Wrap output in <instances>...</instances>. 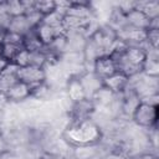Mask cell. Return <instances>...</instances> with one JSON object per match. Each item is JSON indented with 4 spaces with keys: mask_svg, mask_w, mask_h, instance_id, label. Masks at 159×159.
Masks as SVG:
<instances>
[{
    "mask_svg": "<svg viewBox=\"0 0 159 159\" xmlns=\"http://www.w3.org/2000/svg\"><path fill=\"white\" fill-rule=\"evenodd\" d=\"M65 135L70 143L73 145H87V144H97L101 140V129L92 120H83L78 123H72Z\"/></svg>",
    "mask_w": 159,
    "mask_h": 159,
    "instance_id": "obj_1",
    "label": "cell"
},
{
    "mask_svg": "<svg viewBox=\"0 0 159 159\" xmlns=\"http://www.w3.org/2000/svg\"><path fill=\"white\" fill-rule=\"evenodd\" d=\"M132 120L142 128L150 129L153 127H157L158 122V107L149 106L145 103H139L135 111L132 114Z\"/></svg>",
    "mask_w": 159,
    "mask_h": 159,
    "instance_id": "obj_2",
    "label": "cell"
},
{
    "mask_svg": "<svg viewBox=\"0 0 159 159\" xmlns=\"http://www.w3.org/2000/svg\"><path fill=\"white\" fill-rule=\"evenodd\" d=\"M16 76H17V80L27 84L31 88V91L39 84L46 82V71L43 68L35 67V66H26V67L19 68Z\"/></svg>",
    "mask_w": 159,
    "mask_h": 159,
    "instance_id": "obj_3",
    "label": "cell"
},
{
    "mask_svg": "<svg viewBox=\"0 0 159 159\" xmlns=\"http://www.w3.org/2000/svg\"><path fill=\"white\" fill-rule=\"evenodd\" d=\"M94 109H96V106L91 98H84L80 102L72 103V109H71V116L73 119L72 123L88 120L93 114Z\"/></svg>",
    "mask_w": 159,
    "mask_h": 159,
    "instance_id": "obj_4",
    "label": "cell"
},
{
    "mask_svg": "<svg viewBox=\"0 0 159 159\" xmlns=\"http://www.w3.org/2000/svg\"><path fill=\"white\" fill-rule=\"evenodd\" d=\"M92 71L98 78H101L103 81L104 78H107V77L112 76L113 73H116L117 68H116V65H114V61L112 60V57L109 55H104V56L98 57L93 62Z\"/></svg>",
    "mask_w": 159,
    "mask_h": 159,
    "instance_id": "obj_5",
    "label": "cell"
},
{
    "mask_svg": "<svg viewBox=\"0 0 159 159\" xmlns=\"http://www.w3.org/2000/svg\"><path fill=\"white\" fill-rule=\"evenodd\" d=\"M128 83H129V78L120 72H116L102 81V86L109 89L114 94H122L128 88Z\"/></svg>",
    "mask_w": 159,
    "mask_h": 159,
    "instance_id": "obj_6",
    "label": "cell"
},
{
    "mask_svg": "<svg viewBox=\"0 0 159 159\" xmlns=\"http://www.w3.org/2000/svg\"><path fill=\"white\" fill-rule=\"evenodd\" d=\"M77 76L81 81V84L84 89L87 98H91L93 96V93L102 87V80L98 78L93 73V71H83L82 73H80Z\"/></svg>",
    "mask_w": 159,
    "mask_h": 159,
    "instance_id": "obj_7",
    "label": "cell"
},
{
    "mask_svg": "<svg viewBox=\"0 0 159 159\" xmlns=\"http://www.w3.org/2000/svg\"><path fill=\"white\" fill-rule=\"evenodd\" d=\"M4 97L6 101H10V102H21L31 97V88L27 84L17 81L14 86H11L5 92Z\"/></svg>",
    "mask_w": 159,
    "mask_h": 159,
    "instance_id": "obj_8",
    "label": "cell"
},
{
    "mask_svg": "<svg viewBox=\"0 0 159 159\" xmlns=\"http://www.w3.org/2000/svg\"><path fill=\"white\" fill-rule=\"evenodd\" d=\"M66 89H67V96L72 101V103H76V102H80V101L87 98L86 93H84V89H83V87L81 84V81H80L77 75H73L68 78Z\"/></svg>",
    "mask_w": 159,
    "mask_h": 159,
    "instance_id": "obj_9",
    "label": "cell"
},
{
    "mask_svg": "<svg viewBox=\"0 0 159 159\" xmlns=\"http://www.w3.org/2000/svg\"><path fill=\"white\" fill-rule=\"evenodd\" d=\"M125 24L127 26L139 29V30H148L150 27V19L142 12L140 10H133L128 15H125Z\"/></svg>",
    "mask_w": 159,
    "mask_h": 159,
    "instance_id": "obj_10",
    "label": "cell"
},
{
    "mask_svg": "<svg viewBox=\"0 0 159 159\" xmlns=\"http://www.w3.org/2000/svg\"><path fill=\"white\" fill-rule=\"evenodd\" d=\"M32 29L26 19L25 15H21V16H15V17H11L10 19V22H9V26H7V31H11V32H15V34H19L21 36H25L27 32H30Z\"/></svg>",
    "mask_w": 159,
    "mask_h": 159,
    "instance_id": "obj_11",
    "label": "cell"
},
{
    "mask_svg": "<svg viewBox=\"0 0 159 159\" xmlns=\"http://www.w3.org/2000/svg\"><path fill=\"white\" fill-rule=\"evenodd\" d=\"M32 30H34L35 35L39 37V40L42 42L43 46H48V45L52 42V40L57 36V35H56V30L52 29L51 26L43 24V22L39 24V25H37L36 27H34Z\"/></svg>",
    "mask_w": 159,
    "mask_h": 159,
    "instance_id": "obj_12",
    "label": "cell"
},
{
    "mask_svg": "<svg viewBox=\"0 0 159 159\" xmlns=\"http://www.w3.org/2000/svg\"><path fill=\"white\" fill-rule=\"evenodd\" d=\"M116 96L117 94L112 93L109 89H107L106 87L102 86L98 91H96L93 93V96L91 97V99L93 101L94 106L96 104H99V106H109L111 103H113Z\"/></svg>",
    "mask_w": 159,
    "mask_h": 159,
    "instance_id": "obj_13",
    "label": "cell"
},
{
    "mask_svg": "<svg viewBox=\"0 0 159 159\" xmlns=\"http://www.w3.org/2000/svg\"><path fill=\"white\" fill-rule=\"evenodd\" d=\"M97 154H98L97 144L77 145L73 152V155L76 159H94Z\"/></svg>",
    "mask_w": 159,
    "mask_h": 159,
    "instance_id": "obj_14",
    "label": "cell"
},
{
    "mask_svg": "<svg viewBox=\"0 0 159 159\" xmlns=\"http://www.w3.org/2000/svg\"><path fill=\"white\" fill-rule=\"evenodd\" d=\"M135 9L144 12L150 20L159 17V2L158 1H137Z\"/></svg>",
    "mask_w": 159,
    "mask_h": 159,
    "instance_id": "obj_15",
    "label": "cell"
},
{
    "mask_svg": "<svg viewBox=\"0 0 159 159\" xmlns=\"http://www.w3.org/2000/svg\"><path fill=\"white\" fill-rule=\"evenodd\" d=\"M24 47L30 52H36V51H43L45 50V46L39 40V37L35 35L34 30H31L30 32H27L24 36Z\"/></svg>",
    "mask_w": 159,
    "mask_h": 159,
    "instance_id": "obj_16",
    "label": "cell"
},
{
    "mask_svg": "<svg viewBox=\"0 0 159 159\" xmlns=\"http://www.w3.org/2000/svg\"><path fill=\"white\" fill-rule=\"evenodd\" d=\"M5 11L10 17H15V16H21L25 15L26 12V7L24 1H19V0H12V1H5Z\"/></svg>",
    "mask_w": 159,
    "mask_h": 159,
    "instance_id": "obj_17",
    "label": "cell"
},
{
    "mask_svg": "<svg viewBox=\"0 0 159 159\" xmlns=\"http://www.w3.org/2000/svg\"><path fill=\"white\" fill-rule=\"evenodd\" d=\"M62 21H63V15H61L57 11H52L48 15L42 16V21L41 22L51 26L52 29H57V27L62 26Z\"/></svg>",
    "mask_w": 159,
    "mask_h": 159,
    "instance_id": "obj_18",
    "label": "cell"
},
{
    "mask_svg": "<svg viewBox=\"0 0 159 159\" xmlns=\"http://www.w3.org/2000/svg\"><path fill=\"white\" fill-rule=\"evenodd\" d=\"M34 7L37 12H40L42 16H45V15H48L50 12L55 11V1H51V0L34 1Z\"/></svg>",
    "mask_w": 159,
    "mask_h": 159,
    "instance_id": "obj_19",
    "label": "cell"
},
{
    "mask_svg": "<svg viewBox=\"0 0 159 159\" xmlns=\"http://www.w3.org/2000/svg\"><path fill=\"white\" fill-rule=\"evenodd\" d=\"M12 63H15L19 68L30 66V51H27L26 48H22V50L15 56Z\"/></svg>",
    "mask_w": 159,
    "mask_h": 159,
    "instance_id": "obj_20",
    "label": "cell"
},
{
    "mask_svg": "<svg viewBox=\"0 0 159 159\" xmlns=\"http://www.w3.org/2000/svg\"><path fill=\"white\" fill-rule=\"evenodd\" d=\"M147 43L152 47L158 50L159 43V29H148L147 30Z\"/></svg>",
    "mask_w": 159,
    "mask_h": 159,
    "instance_id": "obj_21",
    "label": "cell"
},
{
    "mask_svg": "<svg viewBox=\"0 0 159 159\" xmlns=\"http://www.w3.org/2000/svg\"><path fill=\"white\" fill-rule=\"evenodd\" d=\"M135 7H137V1H122L117 4V9L123 15H128L130 11L135 10Z\"/></svg>",
    "mask_w": 159,
    "mask_h": 159,
    "instance_id": "obj_22",
    "label": "cell"
},
{
    "mask_svg": "<svg viewBox=\"0 0 159 159\" xmlns=\"http://www.w3.org/2000/svg\"><path fill=\"white\" fill-rule=\"evenodd\" d=\"M140 102H142V103H145V104H149V106L158 107V102H159V94H158V93H155V94H150V96L143 97V98H140Z\"/></svg>",
    "mask_w": 159,
    "mask_h": 159,
    "instance_id": "obj_23",
    "label": "cell"
},
{
    "mask_svg": "<svg viewBox=\"0 0 159 159\" xmlns=\"http://www.w3.org/2000/svg\"><path fill=\"white\" fill-rule=\"evenodd\" d=\"M101 159H127L123 154H120V153H118V152H116V150H113V152H111V153H108L107 155H104V157H102Z\"/></svg>",
    "mask_w": 159,
    "mask_h": 159,
    "instance_id": "obj_24",
    "label": "cell"
},
{
    "mask_svg": "<svg viewBox=\"0 0 159 159\" xmlns=\"http://www.w3.org/2000/svg\"><path fill=\"white\" fill-rule=\"evenodd\" d=\"M130 159H158V157L154 153H140L138 155H134Z\"/></svg>",
    "mask_w": 159,
    "mask_h": 159,
    "instance_id": "obj_25",
    "label": "cell"
},
{
    "mask_svg": "<svg viewBox=\"0 0 159 159\" xmlns=\"http://www.w3.org/2000/svg\"><path fill=\"white\" fill-rule=\"evenodd\" d=\"M0 159H19V157H16L14 153H11L10 150L0 154Z\"/></svg>",
    "mask_w": 159,
    "mask_h": 159,
    "instance_id": "obj_26",
    "label": "cell"
},
{
    "mask_svg": "<svg viewBox=\"0 0 159 159\" xmlns=\"http://www.w3.org/2000/svg\"><path fill=\"white\" fill-rule=\"evenodd\" d=\"M9 63H10V62H9L7 60H5L4 57H1V58H0V73H2V71L7 67V65H9Z\"/></svg>",
    "mask_w": 159,
    "mask_h": 159,
    "instance_id": "obj_27",
    "label": "cell"
},
{
    "mask_svg": "<svg viewBox=\"0 0 159 159\" xmlns=\"http://www.w3.org/2000/svg\"><path fill=\"white\" fill-rule=\"evenodd\" d=\"M6 32H7V29H5V27L0 26V45L4 42V39H5V35H6Z\"/></svg>",
    "mask_w": 159,
    "mask_h": 159,
    "instance_id": "obj_28",
    "label": "cell"
},
{
    "mask_svg": "<svg viewBox=\"0 0 159 159\" xmlns=\"http://www.w3.org/2000/svg\"><path fill=\"white\" fill-rule=\"evenodd\" d=\"M2 57V52H1V45H0V58Z\"/></svg>",
    "mask_w": 159,
    "mask_h": 159,
    "instance_id": "obj_29",
    "label": "cell"
}]
</instances>
